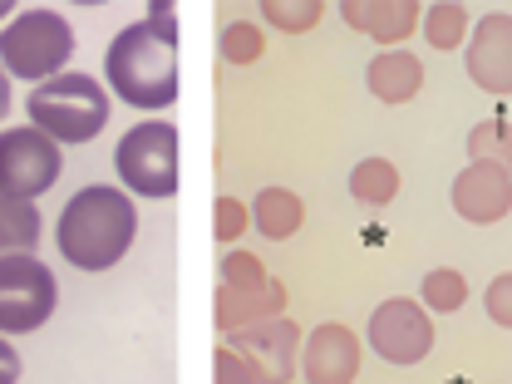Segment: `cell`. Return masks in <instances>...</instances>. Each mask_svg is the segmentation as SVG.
Wrapping results in <instances>:
<instances>
[{"instance_id": "22", "label": "cell", "mask_w": 512, "mask_h": 384, "mask_svg": "<svg viewBox=\"0 0 512 384\" xmlns=\"http://www.w3.org/2000/svg\"><path fill=\"white\" fill-rule=\"evenodd\" d=\"M320 0H301V5H291V0H266L261 5V15L276 25V30H286V35H296V30H311L320 20Z\"/></svg>"}, {"instance_id": "19", "label": "cell", "mask_w": 512, "mask_h": 384, "mask_svg": "<svg viewBox=\"0 0 512 384\" xmlns=\"http://www.w3.org/2000/svg\"><path fill=\"white\" fill-rule=\"evenodd\" d=\"M468 153H473V163H493V168L512 173V124L508 119L478 124L468 133Z\"/></svg>"}, {"instance_id": "20", "label": "cell", "mask_w": 512, "mask_h": 384, "mask_svg": "<svg viewBox=\"0 0 512 384\" xmlns=\"http://www.w3.org/2000/svg\"><path fill=\"white\" fill-rule=\"evenodd\" d=\"M463 301H468V281H463V271H453V266H439V271H429L424 276V311H463Z\"/></svg>"}, {"instance_id": "23", "label": "cell", "mask_w": 512, "mask_h": 384, "mask_svg": "<svg viewBox=\"0 0 512 384\" xmlns=\"http://www.w3.org/2000/svg\"><path fill=\"white\" fill-rule=\"evenodd\" d=\"M261 50H266V40L247 20H237V25L222 30V60L227 64H252V60H261Z\"/></svg>"}, {"instance_id": "4", "label": "cell", "mask_w": 512, "mask_h": 384, "mask_svg": "<svg viewBox=\"0 0 512 384\" xmlns=\"http://www.w3.org/2000/svg\"><path fill=\"white\" fill-rule=\"evenodd\" d=\"M119 178H124L128 192L138 197H178V183H183V138L178 128L163 124V119H148V124L128 128L119 138Z\"/></svg>"}, {"instance_id": "28", "label": "cell", "mask_w": 512, "mask_h": 384, "mask_svg": "<svg viewBox=\"0 0 512 384\" xmlns=\"http://www.w3.org/2000/svg\"><path fill=\"white\" fill-rule=\"evenodd\" d=\"M20 380V350H10V340L0 335V384Z\"/></svg>"}, {"instance_id": "25", "label": "cell", "mask_w": 512, "mask_h": 384, "mask_svg": "<svg viewBox=\"0 0 512 384\" xmlns=\"http://www.w3.org/2000/svg\"><path fill=\"white\" fill-rule=\"evenodd\" d=\"M247 207L237 202V197H217V212H212V227H217V237L222 242H237L242 232H247Z\"/></svg>"}, {"instance_id": "29", "label": "cell", "mask_w": 512, "mask_h": 384, "mask_svg": "<svg viewBox=\"0 0 512 384\" xmlns=\"http://www.w3.org/2000/svg\"><path fill=\"white\" fill-rule=\"evenodd\" d=\"M5 114H10V74L0 69V119H5Z\"/></svg>"}, {"instance_id": "5", "label": "cell", "mask_w": 512, "mask_h": 384, "mask_svg": "<svg viewBox=\"0 0 512 384\" xmlns=\"http://www.w3.org/2000/svg\"><path fill=\"white\" fill-rule=\"evenodd\" d=\"M74 55V30L55 10H20L0 30V69L20 79H55Z\"/></svg>"}, {"instance_id": "17", "label": "cell", "mask_w": 512, "mask_h": 384, "mask_svg": "<svg viewBox=\"0 0 512 384\" xmlns=\"http://www.w3.org/2000/svg\"><path fill=\"white\" fill-rule=\"evenodd\" d=\"M40 227H45V222H40V207H35V202L0 192V256L5 252H35Z\"/></svg>"}, {"instance_id": "15", "label": "cell", "mask_w": 512, "mask_h": 384, "mask_svg": "<svg viewBox=\"0 0 512 384\" xmlns=\"http://www.w3.org/2000/svg\"><path fill=\"white\" fill-rule=\"evenodd\" d=\"M365 74H370V94L384 99V104H404V99H414L424 89V64L414 60V55H404V50L380 55Z\"/></svg>"}, {"instance_id": "24", "label": "cell", "mask_w": 512, "mask_h": 384, "mask_svg": "<svg viewBox=\"0 0 512 384\" xmlns=\"http://www.w3.org/2000/svg\"><path fill=\"white\" fill-rule=\"evenodd\" d=\"M266 266L256 261L252 252H232L222 261V286H266Z\"/></svg>"}, {"instance_id": "26", "label": "cell", "mask_w": 512, "mask_h": 384, "mask_svg": "<svg viewBox=\"0 0 512 384\" xmlns=\"http://www.w3.org/2000/svg\"><path fill=\"white\" fill-rule=\"evenodd\" d=\"M483 306H488V316L498 320V325H508V330H512V271H503V276L488 286Z\"/></svg>"}, {"instance_id": "18", "label": "cell", "mask_w": 512, "mask_h": 384, "mask_svg": "<svg viewBox=\"0 0 512 384\" xmlns=\"http://www.w3.org/2000/svg\"><path fill=\"white\" fill-rule=\"evenodd\" d=\"M350 192H355L365 207H384V202H394V192H399V168H394L389 158H365V163H355V173H350Z\"/></svg>"}, {"instance_id": "12", "label": "cell", "mask_w": 512, "mask_h": 384, "mask_svg": "<svg viewBox=\"0 0 512 384\" xmlns=\"http://www.w3.org/2000/svg\"><path fill=\"white\" fill-rule=\"evenodd\" d=\"M360 375V340L345 325H320L306 335V380L311 384H355Z\"/></svg>"}, {"instance_id": "2", "label": "cell", "mask_w": 512, "mask_h": 384, "mask_svg": "<svg viewBox=\"0 0 512 384\" xmlns=\"http://www.w3.org/2000/svg\"><path fill=\"white\" fill-rule=\"evenodd\" d=\"M138 212L119 188H84L64 202L60 212V256L79 271H109L133 247Z\"/></svg>"}, {"instance_id": "1", "label": "cell", "mask_w": 512, "mask_h": 384, "mask_svg": "<svg viewBox=\"0 0 512 384\" xmlns=\"http://www.w3.org/2000/svg\"><path fill=\"white\" fill-rule=\"evenodd\" d=\"M104 79L109 89L143 109V114H158L168 104H178V89H183V74H178V20H173V5H153L148 20L128 25L114 35L109 55H104Z\"/></svg>"}, {"instance_id": "3", "label": "cell", "mask_w": 512, "mask_h": 384, "mask_svg": "<svg viewBox=\"0 0 512 384\" xmlns=\"http://www.w3.org/2000/svg\"><path fill=\"white\" fill-rule=\"evenodd\" d=\"M25 114L55 143H89L109 124V94L94 74H55L25 99Z\"/></svg>"}, {"instance_id": "16", "label": "cell", "mask_w": 512, "mask_h": 384, "mask_svg": "<svg viewBox=\"0 0 512 384\" xmlns=\"http://www.w3.org/2000/svg\"><path fill=\"white\" fill-rule=\"evenodd\" d=\"M252 222L261 237H271V242H286L291 232H301V222H306V207H301V197L286 188H266L256 192L252 202Z\"/></svg>"}, {"instance_id": "14", "label": "cell", "mask_w": 512, "mask_h": 384, "mask_svg": "<svg viewBox=\"0 0 512 384\" xmlns=\"http://www.w3.org/2000/svg\"><path fill=\"white\" fill-rule=\"evenodd\" d=\"M286 296L276 281L266 286H217V330H242V325H256V320L281 316Z\"/></svg>"}, {"instance_id": "6", "label": "cell", "mask_w": 512, "mask_h": 384, "mask_svg": "<svg viewBox=\"0 0 512 384\" xmlns=\"http://www.w3.org/2000/svg\"><path fill=\"white\" fill-rule=\"evenodd\" d=\"M55 271L30 252L0 256V335H30L55 316Z\"/></svg>"}, {"instance_id": "8", "label": "cell", "mask_w": 512, "mask_h": 384, "mask_svg": "<svg viewBox=\"0 0 512 384\" xmlns=\"http://www.w3.org/2000/svg\"><path fill=\"white\" fill-rule=\"evenodd\" d=\"M370 345L389 365H419L434 350V320L409 296H394L370 316Z\"/></svg>"}, {"instance_id": "13", "label": "cell", "mask_w": 512, "mask_h": 384, "mask_svg": "<svg viewBox=\"0 0 512 384\" xmlns=\"http://www.w3.org/2000/svg\"><path fill=\"white\" fill-rule=\"evenodd\" d=\"M340 15H345L360 35L380 40V45L409 40L414 25H419V5H414V0H375V5H365V0H345Z\"/></svg>"}, {"instance_id": "10", "label": "cell", "mask_w": 512, "mask_h": 384, "mask_svg": "<svg viewBox=\"0 0 512 384\" xmlns=\"http://www.w3.org/2000/svg\"><path fill=\"white\" fill-rule=\"evenodd\" d=\"M453 212L463 222H498L512 212V173L493 168V163H468L458 178H453Z\"/></svg>"}, {"instance_id": "7", "label": "cell", "mask_w": 512, "mask_h": 384, "mask_svg": "<svg viewBox=\"0 0 512 384\" xmlns=\"http://www.w3.org/2000/svg\"><path fill=\"white\" fill-rule=\"evenodd\" d=\"M64 173V153L55 138H45L40 128H5L0 133V192L35 202L40 192H50Z\"/></svg>"}, {"instance_id": "21", "label": "cell", "mask_w": 512, "mask_h": 384, "mask_svg": "<svg viewBox=\"0 0 512 384\" xmlns=\"http://www.w3.org/2000/svg\"><path fill=\"white\" fill-rule=\"evenodd\" d=\"M424 35H429V45H434V50H453V45H463V40H468V10H463V5H453V0L434 5V10L424 15Z\"/></svg>"}, {"instance_id": "27", "label": "cell", "mask_w": 512, "mask_h": 384, "mask_svg": "<svg viewBox=\"0 0 512 384\" xmlns=\"http://www.w3.org/2000/svg\"><path fill=\"white\" fill-rule=\"evenodd\" d=\"M212 380L217 384H256L252 370L237 360V350H217V355H212Z\"/></svg>"}, {"instance_id": "30", "label": "cell", "mask_w": 512, "mask_h": 384, "mask_svg": "<svg viewBox=\"0 0 512 384\" xmlns=\"http://www.w3.org/2000/svg\"><path fill=\"white\" fill-rule=\"evenodd\" d=\"M5 15H10V5H5V0H0V20H5Z\"/></svg>"}, {"instance_id": "9", "label": "cell", "mask_w": 512, "mask_h": 384, "mask_svg": "<svg viewBox=\"0 0 512 384\" xmlns=\"http://www.w3.org/2000/svg\"><path fill=\"white\" fill-rule=\"evenodd\" d=\"M227 350H237V360L252 370L256 384H286L296 370V325L286 316L242 325V330H232Z\"/></svg>"}, {"instance_id": "11", "label": "cell", "mask_w": 512, "mask_h": 384, "mask_svg": "<svg viewBox=\"0 0 512 384\" xmlns=\"http://www.w3.org/2000/svg\"><path fill=\"white\" fill-rule=\"evenodd\" d=\"M468 74L488 94H512V15H488L468 35Z\"/></svg>"}]
</instances>
